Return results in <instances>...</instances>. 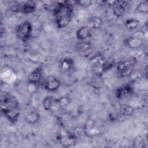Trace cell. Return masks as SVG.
<instances>
[{
    "instance_id": "1",
    "label": "cell",
    "mask_w": 148,
    "mask_h": 148,
    "mask_svg": "<svg viewBox=\"0 0 148 148\" xmlns=\"http://www.w3.org/2000/svg\"><path fill=\"white\" fill-rule=\"evenodd\" d=\"M73 1H60L57 2V6L53 11L55 23L59 29L64 28L70 23L73 14Z\"/></svg>"
},
{
    "instance_id": "2",
    "label": "cell",
    "mask_w": 148,
    "mask_h": 148,
    "mask_svg": "<svg viewBox=\"0 0 148 148\" xmlns=\"http://www.w3.org/2000/svg\"><path fill=\"white\" fill-rule=\"evenodd\" d=\"M92 72L95 76H102L106 71L107 62L106 58L101 53L96 54L90 59Z\"/></svg>"
},
{
    "instance_id": "3",
    "label": "cell",
    "mask_w": 148,
    "mask_h": 148,
    "mask_svg": "<svg viewBox=\"0 0 148 148\" xmlns=\"http://www.w3.org/2000/svg\"><path fill=\"white\" fill-rule=\"evenodd\" d=\"M18 109H20L19 102L15 96L9 93H5L1 95V110L2 113Z\"/></svg>"
},
{
    "instance_id": "4",
    "label": "cell",
    "mask_w": 148,
    "mask_h": 148,
    "mask_svg": "<svg viewBox=\"0 0 148 148\" xmlns=\"http://www.w3.org/2000/svg\"><path fill=\"white\" fill-rule=\"evenodd\" d=\"M32 32V25L28 20L20 23L16 28L17 37L23 42H27L31 37Z\"/></svg>"
},
{
    "instance_id": "5",
    "label": "cell",
    "mask_w": 148,
    "mask_h": 148,
    "mask_svg": "<svg viewBox=\"0 0 148 148\" xmlns=\"http://www.w3.org/2000/svg\"><path fill=\"white\" fill-rule=\"evenodd\" d=\"M136 60L129 59L119 62L116 66V71L120 77L130 76L133 72Z\"/></svg>"
},
{
    "instance_id": "6",
    "label": "cell",
    "mask_w": 148,
    "mask_h": 148,
    "mask_svg": "<svg viewBox=\"0 0 148 148\" xmlns=\"http://www.w3.org/2000/svg\"><path fill=\"white\" fill-rule=\"evenodd\" d=\"M42 105L44 109L49 112H55L62 107L60 98H56L51 95L47 96L43 99Z\"/></svg>"
},
{
    "instance_id": "7",
    "label": "cell",
    "mask_w": 148,
    "mask_h": 148,
    "mask_svg": "<svg viewBox=\"0 0 148 148\" xmlns=\"http://www.w3.org/2000/svg\"><path fill=\"white\" fill-rule=\"evenodd\" d=\"M43 80V69L40 66L35 68L27 76L28 82L33 85H37L42 83Z\"/></svg>"
},
{
    "instance_id": "8",
    "label": "cell",
    "mask_w": 148,
    "mask_h": 148,
    "mask_svg": "<svg viewBox=\"0 0 148 148\" xmlns=\"http://www.w3.org/2000/svg\"><path fill=\"white\" fill-rule=\"evenodd\" d=\"M125 45L131 49H138L142 48L145 45L144 40L138 35H131L125 39Z\"/></svg>"
},
{
    "instance_id": "9",
    "label": "cell",
    "mask_w": 148,
    "mask_h": 148,
    "mask_svg": "<svg viewBox=\"0 0 148 148\" xmlns=\"http://www.w3.org/2000/svg\"><path fill=\"white\" fill-rule=\"evenodd\" d=\"M42 86L45 89L49 91H55L60 88L61 82L54 76H48L44 79L42 82Z\"/></svg>"
},
{
    "instance_id": "10",
    "label": "cell",
    "mask_w": 148,
    "mask_h": 148,
    "mask_svg": "<svg viewBox=\"0 0 148 148\" xmlns=\"http://www.w3.org/2000/svg\"><path fill=\"white\" fill-rule=\"evenodd\" d=\"M115 97L121 99L130 97L134 93V88L131 85L126 84L117 87L115 90Z\"/></svg>"
},
{
    "instance_id": "11",
    "label": "cell",
    "mask_w": 148,
    "mask_h": 148,
    "mask_svg": "<svg viewBox=\"0 0 148 148\" xmlns=\"http://www.w3.org/2000/svg\"><path fill=\"white\" fill-rule=\"evenodd\" d=\"M58 140L60 144L65 147H72L76 144V138L75 135L68 132H61L59 135Z\"/></svg>"
},
{
    "instance_id": "12",
    "label": "cell",
    "mask_w": 148,
    "mask_h": 148,
    "mask_svg": "<svg viewBox=\"0 0 148 148\" xmlns=\"http://www.w3.org/2000/svg\"><path fill=\"white\" fill-rule=\"evenodd\" d=\"M127 2L124 1H115L112 5V11L115 16L117 17H122L125 13Z\"/></svg>"
},
{
    "instance_id": "13",
    "label": "cell",
    "mask_w": 148,
    "mask_h": 148,
    "mask_svg": "<svg viewBox=\"0 0 148 148\" xmlns=\"http://www.w3.org/2000/svg\"><path fill=\"white\" fill-rule=\"evenodd\" d=\"M75 61L73 58L65 57L61 58L59 62V69L61 72L66 73L73 68Z\"/></svg>"
},
{
    "instance_id": "14",
    "label": "cell",
    "mask_w": 148,
    "mask_h": 148,
    "mask_svg": "<svg viewBox=\"0 0 148 148\" xmlns=\"http://www.w3.org/2000/svg\"><path fill=\"white\" fill-rule=\"evenodd\" d=\"M36 9V4L34 1L29 0L24 2L21 5V12L25 14H31L34 13Z\"/></svg>"
},
{
    "instance_id": "15",
    "label": "cell",
    "mask_w": 148,
    "mask_h": 148,
    "mask_svg": "<svg viewBox=\"0 0 148 148\" xmlns=\"http://www.w3.org/2000/svg\"><path fill=\"white\" fill-rule=\"evenodd\" d=\"M91 35L90 28L87 26H81L79 27L76 32V36L77 39L80 41L85 40Z\"/></svg>"
},
{
    "instance_id": "16",
    "label": "cell",
    "mask_w": 148,
    "mask_h": 148,
    "mask_svg": "<svg viewBox=\"0 0 148 148\" xmlns=\"http://www.w3.org/2000/svg\"><path fill=\"white\" fill-rule=\"evenodd\" d=\"M40 114L36 111H32L27 113L25 116V121L30 125L36 124L40 120Z\"/></svg>"
},
{
    "instance_id": "17",
    "label": "cell",
    "mask_w": 148,
    "mask_h": 148,
    "mask_svg": "<svg viewBox=\"0 0 148 148\" xmlns=\"http://www.w3.org/2000/svg\"><path fill=\"white\" fill-rule=\"evenodd\" d=\"M134 112V108L132 106L126 104L122 103L119 106V113L124 117H130L131 116Z\"/></svg>"
},
{
    "instance_id": "18",
    "label": "cell",
    "mask_w": 148,
    "mask_h": 148,
    "mask_svg": "<svg viewBox=\"0 0 148 148\" xmlns=\"http://www.w3.org/2000/svg\"><path fill=\"white\" fill-rule=\"evenodd\" d=\"M88 23L91 28L93 29H98L102 25L103 20L102 18L99 16H92L88 18Z\"/></svg>"
},
{
    "instance_id": "19",
    "label": "cell",
    "mask_w": 148,
    "mask_h": 148,
    "mask_svg": "<svg viewBox=\"0 0 148 148\" xmlns=\"http://www.w3.org/2000/svg\"><path fill=\"white\" fill-rule=\"evenodd\" d=\"M92 47V44L90 41L81 40L76 43L75 49L79 52H84L89 50Z\"/></svg>"
},
{
    "instance_id": "20",
    "label": "cell",
    "mask_w": 148,
    "mask_h": 148,
    "mask_svg": "<svg viewBox=\"0 0 148 148\" xmlns=\"http://www.w3.org/2000/svg\"><path fill=\"white\" fill-rule=\"evenodd\" d=\"M139 21L138 19L134 18H128L124 21L125 27L130 30L136 29L139 25Z\"/></svg>"
},
{
    "instance_id": "21",
    "label": "cell",
    "mask_w": 148,
    "mask_h": 148,
    "mask_svg": "<svg viewBox=\"0 0 148 148\" xmlns=\"http://www.w3.org/2000/svg\"><path fill=\"white\" fill-rule=\"evenodd\" d=\"M133 147L135 148H145L146 147V143L144 138L140 135L136 136L133 140Z\"/></svg>"
},
{
    "instance_id": "22",
    "label": "cell",
    "mask_w": 148,
    "mask_h": 148,
    "mask_svg": "<svg viewBox=\"0 0 148 148\" xmlns=\"http://www.w3.org/2000/svg\"><path fill=\"white\" fill-rule=\"evenodd\" d=\"M136 10L140 13L147 14L148 13V3L146 1L139 2L136 6Z\"/></svg>"
},
{
    "instance_id": "23",
    "label": "cell",
    "mask_w": 148,
    "mask_h": 148,
    "mask_svg": "<svg viewBox=\"0 0 148 148\" xmlns=\"http://www.w3.org/2000/svg\"><path fill=\"white\" fill-rule=\"evenodd\" d=\"M76 5L83 7H88L92 3V1L91 0H77L75 1Z\"/></svg>"
},
{
    "instance_id": "24",
    "label": "cell",
    "mask_w": 148,
    "mask_h": 148,
    "mask_svg": "<svg viewBox=\"0 0 148 148\" xmlns=\"http://www.w3.org/2000/svg\"><path fill=\"white\" fill-rule=\"evenodd\" d=\"M21 5L18 2H14L10 6V10L13 12H21Z\"/></svg>"
}]
</instances>
